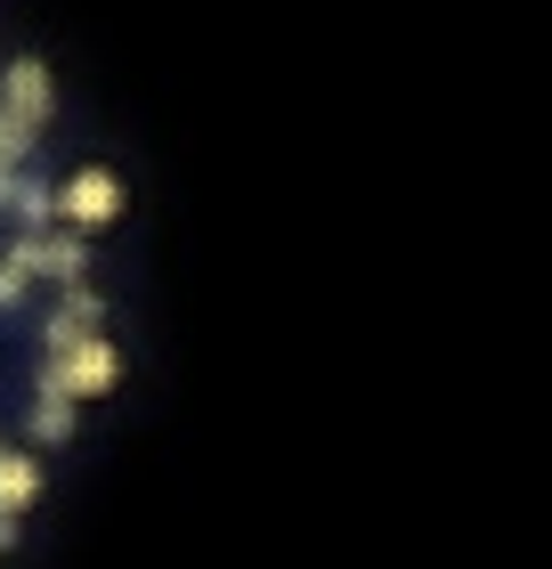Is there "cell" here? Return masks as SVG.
I'll return each instance as SVG.
<instances>
[{
	"label": "cell",
	"mask_w": 552,
	"mask_h": 569,
	"mask_svg": "<svg viewBox=\"0 0 552 569\" xmlns=\"http://www.w3.org/2000/svg\"><path fill=\"white\" fill-rule=\"evenodd\" d=\"M33 488H41V472H33L24 456H9V448H0V512H9V521H17L24 505H33Z\"/></svg>",
	"instance_id": "6"
},
{
	"label": "cell",
	"mask_w": 552,
	"mask_h": 569,
	"mask_svg": "<svg viewBox=\"0 0 552 569\" xmlns=\"http://www.w3.org/2000/svg\"><path fill=\"white\" fill-rule=\"evenodd\" d=\"M17 261L33 269V277H58V284H73L82 277V237H49V228H33V237H17Z\"/></svg>",
	"instance_id": "3"
},
{
	"label": "cell",
	"mask_w": 552,
	"mask_h": 569,
	"mask_svg": "<svg viewBox=\"0 0 552 569\" xmlns=\"http://www.w3.org/2000/svg\"><path fill=\"white\" fill-rule=\"evenodd\" d=\"M0 114H17V122H33V131H41V122H49V73H41L33 58H17V66H9V98H0Z\"/></svg>",
	"instance_id": "5"
},
{
	"label": "cell",
	"mask_w": 552,
	"mask_h": 569,
	"mask_svg": "<svg viewBox=\"0 0 552 569\" xmlns=\"http://www.w3.org/2000/svg\"><path fill=\"white\" fill-rule=\"evenodd\" d=\"M107 382H114V350L90 333V342H73V350H58V358H49L41 391H58V399H82V391H107Z\"/></svg>",
	"instance_id": "1"
},
{
	"label": "cell",
	"mask_w": 552,
	"mask_h": 569,
	"mask_svg": "<svg viewBox=\"0 0 552 569\" xmlns=\"http://www.w3.org/2000/svg\"><path fill=\"white\" fill-rule=\"evenodd\" d=\"M24 277H33V269H24L17 252H9V261H0V309H17V301H24Z\"/></svg>",
	"instance_id": "9"
},
{
	"label": "cell",
	"mask_w": 552,
	"mask_h": 569,
	"mask_svg": "<svg viewBox=\"0 0 552 569\" xmlns=\"http://www.w3.org/2000/svg\"><path fill=\"white\" fill-rule=\"evenodd\" d=\"M98 333V293H82V284H73V293L49 309V326H41V350L58 358V350H73V342H90Z\"/></svg>",
	"instance_id": "4"
},
{
	"label": "cell",
	"mask_w": 552,
	"mask_h": 569,
	"mask_svg": "<svg viewBox=\"0 0 552 569\" xmlns=\"http://www.w3.org/2000/svg\"><path fill=\"white\" fill-rule=\"evenodd\" d=\"M122 212V188H114V171H82L73 188L58 196V220H73V237H90V228H107Z\"/></svg>",
	"instance_id": "2"
},
{
	"label": "cell",
	"mask_w": 552,
	"mask_h": 569,
	"mask_svg": "<svg viewBox=\"0 0 552 569\" xmlns=\"http://www.w3.org/2000/svg\"><path fill=\"white\" fill-rule=\"evenodd\" d=\"M66 431H73V399L41 391V407H33V439H66Z\"/></svg>",
	"instance_id": "7"
},
{
	"label": "cell",
	"mask_w": 552,
	"mask_h": 569,
	"mask_svg": "<svg viewBox=\"0 0 552 569\" xmlns=\"http://www.w3.org/2000/svg\"><path fill=\"white\" fill-rule=\"evenodd\" d=\"M0 546H9V512H0Z\"/></svg>",
	"instance_id": "10"
},
{
	"label": "cell",
	"mask_w": 552,
	"mask_h": 569,
	"mask_svg": "<svg viewBox=\"0 0 552 569\" xmlns=\"http://www.w3.org/2000/svg\"><path fill=\"white\" fill-rule=\"evenodd\" d=\"M17 154H33V122L0 114V171H17Z\"/></svg>",
	"instance_id": "8"
}]
</instances>
